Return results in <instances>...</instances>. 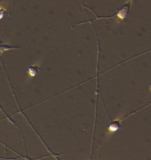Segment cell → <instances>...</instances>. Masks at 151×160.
Masks as SVG:
<instances>
[{
    "mask_svg": "<svg viewBox=\"0 0 151 160\" xmlns=\"http://www.w3.org/2000/svg\"><path fill=\"white\" fill-rule=\"evenodd\" d=\"M37 71H38V69L36 68V69H33V67H30V74L32 73V72H33V75H35L36 73H37Z\"/></svg>",
    "mask_w": 151,
    "mask_h": 160,
    "instance_id": "6da1fadb",
    "label": "cell"
},
{
    "mask_svg": "<svg viewBox=\"0 0 151 160\" xmlns=\"http://www.w3.org/2000/svg\"><path fill=\"white\" fill-rule=\"evenodd\" d=\"M0 55H1V53H0Z\"/></svg>",
    "mask_w": 151,
    "mask_h": 160,
    "instance_id": "7a4b0ae2",
    "label": "cell"
}]
</instances>
